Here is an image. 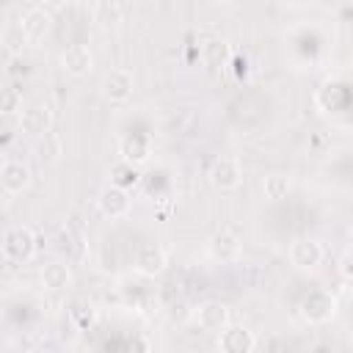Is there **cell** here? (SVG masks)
<instances>
[{
	"label": "cell",
	"mask_w": 353,
	"mask_h": 353,
	"mask_svg": "<svg viewBox=\"0 0 353 353\" xmlns=\"http://www.w3.org/2000/svg\"><path fill=\"white\" fill-rule=\"evenodd\" d=\"M3 256L14 265H25L36 256V234L30 226L14 223L3 232Z\"/></svg>",
	"instance_id": "1"
},
{
	"label": "cell",
	"mask_w": 353,
	"mask_h": 353,
	"mask_svg": "<svg viewBox=\"0 0 353 353\" xmlns=\"http://www.w3.org/2000/svg\"><path fill=\"white\" fill-rule=\"evenodd\" d=\"M207 176H210V185H212L215 190L232 193V190H237L240 182H243V163H240L234 154H221V157L212 160Z\"/></svg>",
	"instance_id": "2"
},
{
	"label": "cell",
	"mask_w": 353,
	"mask_h": 353,
	"mask_svg": "<svg viewBox=\"0 0 353 353\" xmlns=\"http://www.w3.org/2000/svg\"><path fill=\"white\" fill-rule=\"evenodd\" d=\"M298 312H301V317H303L306 323L320 325V323L334 320V314H336V301H334V295L325 292V290H312V292L301 301Z\"/></svg>",
	"instance_id": "3"
},
{
	"label": "cell",
	"mask_w": 353,
	"mask_h": 353,
	"mask_svg": "<svg viewBox=\"0 0 353 353\" xmlns=\"http://www.w3.org/2000/svg\"><path fill=\"white\" fill-rule=\"evenodd\" d=\"M240 248H243L240 234H237L234 229H229V226L212 232L210 240H207V254H210L215 262H232V259H237Z\"/></svg>",
	"instance_id": "4"
},
{
	"label": "cell",
	"mask_w": 353,
	"mask_h": 353,
	"mask_svg": "<svg viewBox=\"0 0 353 353\" xmlns=\"http://www.w3.org/2000/svg\"><path fill=\"white\" fill-rule=\"evenodd\" d=\"M132 83H135V77H132V72L130 69H110L105 77H102V97L108 99V102H127L130 97H132Z\"/></svg>",
	"instance_id": "5"
},
{
	"label": "cell",
	"mask_w": 353,
	"mask_h": 353,
	"mask_svg": "<svg viewBox=\"0 0 353 353\" xmlns=\"http://www.w3.org/2000/svg\"><path fill=\"white\" fill-rule=\"evenodd\" d=\"M97 210L105 218H110V221L124 218L130 212V193H127V188H119V185L102 188L99 196H97Z\"/></svg>",
	"instance_id": "6"
},
{
	"label": "cell",
	"mask_w": 353,
	"mask_h": 353,
	"mask_svg": "<svg viewBox=\"0 0 353 353\" xmlns=\"http://www.w3.org/2000/svg\"><path fill=\"white\" fill-rule=\"evenodd\" d=\"M132 262H135V270L141 276H160L165 270L168 256H165V248L160 243H141L135 248V259Z\"/></svg>",
	"instance_id": "7"
},
{
	"label": "cell",
	"mask_w": 353,
	"mask_h": 353,
	"mask_svg": "<svg viewBox=\"0 0 353 353\" xmlns=\"http://www.w3.org/2000/svg\"><path fill=\"white\" fill-rule=\"evenodd\" d=\"M52 124V113L44 102H30L19 108V130L28 135H47Z\"/></svg>",
	"instance_id": "8"
},
{
	"label": "cell",
	"mask_w": 353,
	"mask_h": 353,
	"mask_svg": "<svg viewBox=\"0 0 353 353\" xmlns=\"http://www.w3.org/2000/svg\"><path fill=\"white\" fill-rule=\"evenodd\" d=\"M290 262L298 270H314L323 262V245L314 237H298L290 245Z\"/></svg>",
	"instance_id": "9"
},
{
	"label": "cell",
	"mask_w": 353,
	"mask_h": 353,
	"mask_svg": "<svg viewBox=\"0 0 353 353\" xmlns=\"http://www.w3.org/2000/svg\"><path fill=\"white\" fill-rule=\"evenodd\" d=\"M218 347L223 353H248V350L256 347V336L245 325H232L229 323L223 331H218Z\"/></svg>",
	"instance_id": "10"
},
{
	"label": "cell",
	"mask_w": 353,
	"mask_h": 353,
	"mask_svg": "<svg viewBox=\"0 0 353 353\" xmlns=\"http://www.w3.org/2000/svg\"><path fill=\"white\" fill-rule=\"evenodd\" d=\"M19 28L28 36V41L36 44V41H41L52 30V11L50 8H30V11L22 14Z\"/></svg>",
	"instance_id": "11"
},
{
	"label": "cell",
	"mask_w": 353,
	"mask_h": 353,
	"mask_svg": "<svg viewBox=\"0 0 353 353\" xmlns=\"http://www.w3.org/2000/svg\"><path fill=\"white\" fill-rule=\"evenodd\" d=\"M0 185L6 193L17 196L30 185V168L25 160H6L0 168Z\"/></svg>",
	"instance_id": "12"
},
{
	"label": "cell",
	"mask_w": 353,
	"mask_h": 353,
	"mask_svg": "<svg viewBox=\"0 0 353 353\" xmlns=\"http://www.w3.org/2000/svg\"><path fill=\"white\" fill-rule=\"evenodd\" d=\"M196 323L201 331H223L229 325V306L221 301H204L196 309Z\"/></svg>",
	"instance_id": "13"
},
{
	"label": "cell",
	"mask_w": 353,
	"mask_h": 353,
	"mask_svg": "<svg viewBox=\"0 0 353 353\" xmlns=\"http://www.w3.org/2000/svg\"><path fill=\"white\" fill-rule=\"evenodd\" d=\"M61 66L72 74V77H83L94 69V55L85 44H69L63 52H61Z\"/></svg>",
	"instance_id": "14"
},
{
	"label": "cell",
	"mask_w": 353,
	"mask_h": 353,
	"mask_svg": "<svg viewBox=\"0 0 353 353\" xmlns=\"http://www.w3.org/2000/svg\"><path fill=\"white\" fill-rule=\"evenodd\" d=\"M39 279H41V287H44V290L61 292V290H66V287L72 284V270H69L66 262H58V259H55V262H47V265L41 268Z\"/></svg>",
	"instance_id": "15"
},
{
	"label": "cell",
	"mask_w": 353,
	"mask_h": 353,
	"mask_svg": "<svg viewBox=\"0 0 353 353\" xmlns=\"http://www.w3.org/2000/svg\"><path fill=\"white\" fill-rule=\"evenodd\" d=\"M119 154L124 163H132V165H141L149 160V141L141 138V135H127L121 138L119 143Z\"/></svg>",
	"instance_id": "16"
},
{
	"label": "cell",
	"mask_w": 353,
	"mask_h": 353,
	"mask_svg": "<svg viewBox=\"0 0 353 353\" xmlns=\"http://www.w3.org/2000/svg\"><path fill=\"white\" fill-rule=\"evenodd\" d=\"M290 188H292L290 176L287 174H279V171L276 174H268L262 179V193H265L268 201H284L290 196Z\"/></svg>",
	"instance_id": "17"
},
{
	"label": "cell",
	"mask_w": 353,
	"mask_h": 353,
	"mask_svg": "<svg viewBox=\"0 0 353 353\" xmlns=\"http://www.w3.org/2000/svg\"><path fill=\"white\" fill-rule=\"evenodd\" d=\"M94 19H97L102 28H116V25L121 22V8H119L116 3H110V0H102V3L97 6Z\"/></svg>",
	"instance_id": "18"
},
{
	"label": "cell",
	"mask_w": 353,
	"mask_h": 353,
	"mask_svg": "<svg viewBox=\"0 0 353 353\" xmlns=\"http://www.w3.org/2000/svg\"><path fill=\"white\" fill-rule=\"evenodd\" d=\"M113 185H119V188H130V185H138V171H135V165L121 160V163L113 168Z\"/></svg>",
	"instance_id": "19"
},
{
	"label": "cell",
	"mask_w": 353,
	"mask_h": 353,
	"mask_svg": "<svg viewBox=\"0 0 353 353\" xmlns=\"http://www.w3.org/2000/svg\"><path fill=\"white\" fill-rule=\"evenodd\" d=\"M25 44H28V36L22 33V28H19V25L6 30V50H8V55H19Z\"/></svg>",
	"instance_id": "20"
},
{
	"label": "cell",
	"mask_w": 353,
	"mask_h": 353,
	"mask_svg": "<svg viewBox=\"0 0 353 353\" xmlns=\"http://www.w3.org/2000/svg\"><path fill=\"white\" fill-rule=\"evenodd\" d=\"M336 268H339V273H342L345 279H350V281H353V248H350V251H345V254L339 256V265H336Z\"/></svg>",
	"instance_id": "21"
},
{
	"label": "cell",
	"mask_w": 353,
	"mask_h": 353,
	"mask_svg": "<svg viewBox=\"0 0 353 353\" xmlns=\"http://www.w3.org/2000/svg\"><path fill=\"white\" fill-rule=\"evenodd\" d=\"M3 110H6V113H11V110H14V97H11V91H8V94H6V99H3Z\"/></svg>",
	"instance_id": "22"
},
{
	"label": "cell",
	"mask_w": 353,
	"mask_h": 353,
	"mask_svg": "<svg viewBox=\"0 0 353 353\" xmlns=\"http://www.w3.org/2000/svg\"><path fill=\"white\" fill-rule=\"evenodd\" d=\"M212 3H232V0H212Z\"/></svg>",
	"instance_id": "23"
}]
</instances>
